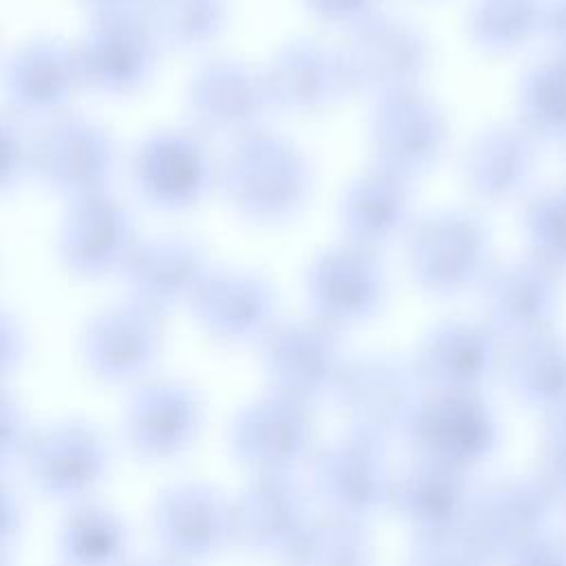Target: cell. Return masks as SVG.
<instances>
[{
    "instance_id": "21",
    "label": "cell",
    "mask_w": 566,
    "mask_h": 566,
    "mask_svg": "<svg viewBox=\"0 0 566 566\" xmlns=\"http://www.w3.org/2000/svg\"><path fill=\"white\" fill-rule=\"evenodd\" d=\"M155 528L168 559L201 564L232 539V504L206 482H181L161 493Z\"/></svg>"
},
{
    "instance_id": "22",
    "label": "cell",
    "mask_w": 566,
    "mask_h": 566,
    "mask_svg": "<svg viewBox=\"0 0 566 566\" xmlns=\"http://www.w3.org/2000/svg\"><path fill=\"white\" fill-rule=\"evenodd\" d=\"M24 455L33 484L57 500L88 495L108 467L104 438L82 420L55 422L38 431L29 438Z\"/></svg>"
},
{
    "instance_id": "16",
    "label": "cell",
    "mask_w": 566,
    "mask_h": 566,
    "mask_svg": "<svg viewBox=\"0 0 566 566\" xmlns=\"http://www.w3.org/2000/svg\"><path fill=\"white\" fill-rule=\"evenodd\" d=\"M186 111L197 133L234 139L261 128L272 106L261 71L234 57H212L192 73Z\"/></svg>"
},
{
    "instance_id": "33",
    "label": "cell",
    "mask_w": 566,
    "mask_h": 566,
    "mask_svg": "<svg viewBox=\"0 0 566 566\" xmlns=\"http://www.w3.org/2000/svg\"><path fill=\"white\" fill-rule=\"evenodd\" d=\"M126 546V524L106 506L77 504L62 522L60 553L66 566H122Z\"/></svg>"
},
{
    "instance_id": "10",
    "label": "cell",
    "mask_w": 566,
    "mask_h": 566,
    "mask_svg": "<svg viewBox=\"0 0 566 566\" xmlns=\"http://www.w3.org/2000/svg\"><path fill=\"white\" fill-rule=\"evenodd\" d=\"M447 139L449 124L442 108L420 88L376 99L369 122L374 168L411 184L440 161Z\"/></svg>"
},
{
    "instance_id": "17",
    "label": "cell",
    "mask_w": 566,
    "mask_h": 566,
    "mask_svg": "<svg viewBox=\"0 0 566 566\" xmlns=\"http://www.w3.org/2000/svg\"><path fill=\"white\" fill-rule=\"evenodd\" d=\"M212 265L203 243L184 234L139 237L122 279L128 298L157 316L188 305Z\"/></svg>"
},
{
    "instance_id": "26",
    "label": "cell",
    "mask_w": 566,
    "mask_h": 566,
    "mask_svg": "<svg viewBox=\"0 0 566 566\" xmlns=\"http://www.w3.org/2000/svg\"><path fill=\"white\" fill-rule=\"evenodd\" d=\"M484 307L497 338L517 340L551 329L559 312V276L533 259L509 261L489 270Z\"/></svg>"
},
{
    "instance_id": "48",
    "label": "cell",
    "mask_w": 566,
    "mask_h": 566,
    "mask_svg": "<svg viewBox=\"0 0 566 566\" xmlns=\"http://www.w3.org/2000/svg\"><path fill=\"white\" fill-rule=\"evenodd\" d=\"M126 566H179L172 559H139L135 564H126Z\"/></svg>"
},
{
    "instance_id": "32",
    "label": "cell",
    "mask_w": 566,
    "mask_h": 566,
    "mask_svg": "<svg viewBox=\"0 0 566 566\" xmlns=\"http://www.w3.org/2000/svg\"><path fill=\"white\" fill-rule=\"evenodd\" d=\"M279 562L283 566H374V546L363 522L338 515L310 517Z\"/></svg>"
},
{
    "instance_id": "29",
    "label": "cell",
    "mask_w": 566,
    "mask_h": 566,
    "mask_svg": "<svg viewBox=\"0 0 566 566\" xmlns=\"http://www.w3.org/2000/svg\"><path fill=\"white\" fill-rule=\"evenodd\" d=\"M411 221V184L371 168L347 184L338 203V223L347 243L378 252Z\"/></svg>"
},
{
    "instance_id": "15",
    "label": "cell",
    "mask_w": 566,
    "mask_h": 566,
    "mask_svg": "<svg viewBox=\"0 0 566 566\" xmlns=\"http://www.w3.org/2000/svg\"><path fill=\"white\" fill-rule=\"evenodd\" d=\"M314 489L332 515L365 522L389 504L385 442L349 431L314 455Z\"/></svg>"
},
{
    "instance_id": "49",
    "label": "cell",
    "mask_w": 566,
    "mask_h": 566,
    "mask_svg": "<svg viewBox=\"0 0 566 566\" xmlns=\"http://www.w3.org/2000/svg\"><path fill=\"white\" fill-rule=\"evenodd\" d=\"M0 566H9V557H7V553H0Z\"/></svg>"
},
{
    "instance_id": "25",
    "label": "cell",
    "mask_w": 566,
    "mask_h": 566,
    "mask_svg": "<svg viewBox=\"0 0 566 566\" xmlns=\"http://www.w3.org/2000/svg\"><path fill=\"white\" fill-rule=\"evenodd\" d=\"M500 358L497 334L486 323L449 318L422 338L413 369L422 389L480 391Z\"/></svg>"
},
{
    "instance_id": "6",
    "label": "cell",
    "mask_w": 566,
    "mask_h": 566,
    "mask_svg": "<svg viewBox=\"0 0 566 566\" xmlns=\"http://www.w3.org/2000/svg\"><path fill=\"white\" fill-rule=\"evenodd\" d=\"M130 179L148 208L184 212L199 206L217 186V164L201 133L166 126L137 142Z\"/></svg>"
},
{
    "instance_id": "27",
    "label": "cell",
    "mask_w": 566,
    "mask_h": 566,
    "mask_svg": "<svg viewBox=\"0 0 566 566\" xmlns=\"http://www.w3.org/2000/svg\"><path fill=\"white\" fill-rule=\"evenodd\" d=\"M307 520L305 491L292 473H256L232 504V539L279 559Z\"/></svg>"
},
{
    "instance_id": "35",
    "label": "cell",
    "mask_w": 566,
    "mask_h": 566,
    "mask_svg": "<svg viewBox=\"0 0 566 566\" xmlns=\"http://www.w3.org/2000/svg\"><path fill=\"white\" fill-rule=\"evenodd\" d=\"M544 13L546 0H475L467 18V33L484 53H511L542 33Z\"/></svg>"
},
{
    "instance_id": "41",
    "label": "cell",
    "mask_w": 566,
    "mask_h": 566,
    "mask_svg": "<svg viewBox=\"0 0 566 566\" xmlns=\"http://www.w3.org/2000/svg\"><path fill=\"white\" fill-rule=\"evenodd\" d=\"M29 427L18 402L0 385V473L27 451Z\"/></svg>"
},
{
    "instance_id": "42",
    "label": "cell",
    "mask_w": 566,
    "mask_h": 566,
    "mask_svg": "<svg viewBox=\"0 0 566 566\" xmlns=\"http://www.w3.org/2000/svg\"><path fill=\"white\" fill-rule=\"evenodd\" d=\"M305 7L332 27H356L378 13L380 0H303Z\"/></svg>"
},
{
    "instance_id": "40",
    "label": "cell",
    "mask_w": 566,
    "mask_h": 566,
    "mask_svg": "<svg viewBox=\"0 0 566 566\" xmlns=\"http://www.w3.org/2000/svg\"><path fill=\"white\" fill-rule=\"evenodd\" d=\"M542 478L557 495H566V409L546 416L542 436Z\"/></svg>"
},
{
    "instance_id": "38",
    "label": "cell",
    "mask_w": 566,
    "mask_h": 566,
    "mask_svg": "<svg viewBox=\"0 0 566 566\" xmlns=\"http://www.w3.org/2000/svg\"><path fill=\"white\" fill-rule=\"evenodd\" d=\"M493 559L464 522L418 533L407 566H491Z\"/></svg>"
},
{
    "instance_id": "19",
    "label": "cell",
    "mask_w": 566,
    "mask_h": 566,
    "mask_svg": "<svg viewBox=\"0 0 566 566\" xmlns=\"http://www.w3.org/2000/svg\"><path fill=\"white\" fill-rule=\"evenodd\" d=\"M230 447L254 473H292L312 447L307 405L276 391L256 398L237 413Z\"/></svg>"
},
{
    "instance_id": "30",
    "label": "cell",
    "mask_w": 566,
    "mask_h": 566,
    "mask_svg": "<svg viewBox=\"0 0 566 566\" xmlns=\"http://www.w3.org/2000/svg\"><path fill=\"white\" fill-rule=\"evenodd\" d=\"M471 495L464 471L416 458L391 478L387 506L418 533H427L464 522Z\"/></svg>"
},
{
    "instance_id": "13",
    "label": "cell",
    "mask_w": 566,
    "mask_h": 566,
    "mask_svg": "<svg viewBox=\"0 0 566 566\" xmlns=\"http://www.w3.org/2000/svg\"><path fill=\"white\" fill-rule=\"evenodd\" d=\"M261 360L272 391L303 405L332 396L345 363L336 329L314 316L274 323L261 338Z\"/></svg>"
},
{
    "instance_id": "12",
    "label": "cell",
    "mask_w": 566,
    "mask_h": 566,
    "mask_svg": "<svg viewBox=\"0 0 566 566\" xmlns=\"http://www.w3.org/2000/svg\"><path fill=\"white\" fill-rule=\"evenodd\" d=\"M305 292L312 316L340 329L378 316L387 296V276L378 252L343 241L312 259Z\"/></svg>"
},
{
    "instance_id": "3",
    "label": "cell",
    "mask_w": 566,
    "mask_h": 566,
    "mask_svg": "<svg viewBox=\"0 0 566 566\" xmlns=\"http://www.w3.org/2000/svg\"><path fill=\"white\" fill-rule=\"evenodd\" d=\"M117 164L113 133L80 113L46 119L31 139V175L66 203L113 190Z\"/></svg>"
},
{
    "instance_id": "37",
    "label": "cell",
    "mask_w": 566,
    "mask_h": 566,
    "mask_svg": "<svg viewBox=\"0 0 566 566\" xmlns=\"http://www.w3.org/2000/svg\"><path fill=\"white\" fill-rule=\"evenodd\" d=\"M522 234L528 259L555 276L566 274V186L546 188L526 201Z\"/></svg>"
},
{
    "instance_id": "9",
    "label": "cell",
    "mask_w": 566,
    "mask_h": 566,
    "mask_svg": "<svg viewBox=\"0 0 566 566\" xmlns=\"http://www.w3.org/2000/svg\"><path fill=\"white\" fill-rule=\"evenodd\" d=\"M557 493L542 475L502 478L471 495L464 524L493 562L509 557L551 533Z\"/></svg>"
},
{
    "instance_id": "23",
    "label": "cell",
    "mask_w": 566,
    "mask_h": 566,
    "mask_svg": "<svg viewBox=\"0 0 566 566\" xmlns=\"http://www.w3.org/2000/svg\"><path fill=\"white\" fill-rule=\"evenodd\" d=\"M261 73L270 106L292 115H318L349 95L338 51L316 38L281 44Z\"/></svg>"
},
{
    "instance_id": "50",
    "label": "cell",
    "mask_w": 566,
    "mask_h": 566,
    "mask_svg": "<svg viewBox=\"0 0 566 566\" xmlns=\"http://www.w3.org/2000/svg\"><path fill=\"white\" fill-rule=\"evenodd\" d=\"M564 409H566V405H564Z\"/></svg>"
},
{
    "instance_id": "43",
    "label": "cell",
    "mask_w": 566,
    "mask_h": 566,
    "mask_svg": "<svg viewBox=\"0 0 566 566\" xmlns=\"http://www.w3.org/2000/svg\"><path fill=\"white\" fill-rule=\"evenodd\" d=\"M24 332L15 314L0 305V385L15 371L24 354Z\"/></svg>"
},
{
    "instance_id": "1",
    "label": "cell",
    "mask_w": 566,
    "mask_h": 566,
    "mask_svg": "<svg viewBox=\"0 0 566 566\" xmlns=\"http://www.w3.org/2000/svg\"><path fill=\"white\" fill-rule=\"evenodd\" d=\"M314 172L307 155L287 137L254 128L234 137L217 164V188L245 221L276 226L310 201Z\"/></svg>"
},
{
    "instance_id": "11",
    "label": "cell",
    "mask_w": 566,
    "mask_h": 566,
    "mask_svg": "<svg viewBox=\"0 0 566 566\" xmlns=\"http://www.w3.org/2000/svg\"><path fill=\"white\" fill-rule=\"evenodd\" d=\"M137 241L139 232L130 208L113 190H106L66 203L55 250L69 274L99 281L122 274Z\"/></svg>"
},
{
    "instance_id": "5",
    "label": "cell",
    "mask_w": 566,
    "mask_h": 566,
    "mask_svg": "<svg viewBox=\"0 0 566 566\" xmlns=\"http://www.w3.org/2000/svg\"><path fill=\"white\" fill-rule=\"evenodd\" d=\"M338 57L349 93H363L376 102L418 91L429 69L431 46L416 24L374 13L349 29Z\"/></svg>"
},
{
    "instance_id": "36",
    "label": "cell",
    "mask_w": 566,
    "mask_h": 566,
    "mask_svg": "<svg viewBox=\"0 0 566 566\" xmlns=\"http://www.w3.org/2000/svg\"><path fill=\"white\" fill-rule=\"evenodd\" d=\"M146 18L161 44L170 51H201L228 27V0H150Z\"/></svg>"
},
{
    "instance_id": "47",
    "label": "cell",
    "mask_w": 566,
    "mask_h": 566,
    "mask_svg": "<svg viewBox=\"0 0 566 566\" xmlns=\"http://www.w3.org/2000/svg\"><path fill=\"white\" fill-rule=\"evenodd\" d=\"M150 0H77V4L88 13L95 15H113V13H144Z\"/></svg>"
},
{
    "instance_id": "45",
    "label": "cell",
    "mask_w": 566,
    "mask_h": 566,
    "mask_svg": "<svg viewBox=\"0 0 566 566\" xmlns=\"http://www.w3.org/2000/svg\"><path fill=\"white\" fill-rule=\"evenodd\" d=\"M18 531H20V504L11 486L0 475V553L9 555V548L13 546Z\"/></svg>"
},
{
    "instance_id": "2",
    "label": "cell",
    "mask_w": 566,
    "mask_h": 566,
    "mask_svg": "<svg viewBox=\"0 0 566 566\" xmlns=\"http://www.w3.org/2000/svg\"><path fill=\"white\" fill-rule=\"evenodd\" d=\"M413 283L431 296H455L491 270V230L467 208H442L413 223L407 239Z\"/></svg>"
},
{
    "instance_id": "31",
    "label": "cell",
    "mask_w": 566,
    "mask_h": 566,
    "mask_svg": "<svg viewBox=\"0 0 566 566\" xmlns=\"http://www.w3.org/2000/svg\"><path fill=\"white\" fill-rule=\"evenodd\" d=\"M511 391L546 416L566 405V336L551 329L511 340L504 356Z\"/></svg>"
},
{
    "instance_id": "24",
    "label": "cell",
    "mask_w": 566,
    "mask_h": 566,
    "mask_svg": "<svg viewBox=\"0 0 566 566\" xmlns=\"http://www.w3.org/2000/svg\"><path fill=\"white\" fill-rule=\"evenodd\" d=\"M197 391L179 380L142 385L124 413V438L142 460L159 462L184 453L201 427Z\"/></svg>"
},
{
    "instance_id": "44",
    "label": "cell",
    "mask_w": 566,
    "mask_h": 566,
    "mask_svg": "<svg viewBox=\"0 0 566 566\" xmlns=\"http://www.w3.org/2000/svg\"><path fill=\"white\" fill-rule=\"evenodd\" d=\"M502 566H566V542L546 533L509 557Z\"/></svg>"
},
{
    "instance_id": "46",
    "label": "cell",
    "mask_w": 566,
    "mask_h": 566,
    "mask_svg": "<svg viewBox=\"0 0 566 566\" xmlns=\"http://www.w3.org/2000/svg\"><path fill=\"white\" fill-rule=\"evenodd\" d=\"M542 33L555 46V53L566 57V0H546Z\"/></svg>"
},
{
    "instance_id": "8",
    "label": "cell",
    "mask_w": 566,
    "mask_h": 566,
    "mask_svg": "<svg viewBox=\"0 0 566 566\" xmlns=\"http://www.w3.org/2000/svg\"><path fill=\"white\" fill-rule=\"evenodd\" d=\"M420 394L413 363L378 352L345 360L332 398L349 431L387 442L402 433Z\"/></svg>"
},
{
    "instance_id": "34",
    "label": "cell",
    "mask_w": 566,
    "mask_h": 566,
    "mask_svg": "<svg viewBox=\"0 0 566 566\" xmlns=\"http://www.w3.org/2000/svg\"><path fill=\"white\" fill-rule=\"evenodd\" d=\"M517 124L537 142H566V57L553 55L524 71Z\"/></svg>"
},
{
    "instance_id": "18",
    "label": "cell",
    "mask_w": 566,
    "mask_h": 566,
    "mask_svg": "<svg viewBox=\"0 0 566 566\" xmlns=\"http://www.w3.org/2000/svg\"><path fill=\"white\" fill-rule=\"evenodd\" d=\"M161 345V316L130 298L95 312L80 338L84 365L106 382L142 378L157 363Z\"/></svg>"
},
{
    "instance_id": "14",
    "label": "cell",
    "mask_w": 566,
    "mask_h": 566,
    "mask_svg": "<svg viewBox=\"0 0 566 566\" xmlns=\"http://www.w3.org/2000/svg\"><path fill=\"white\" fill-rule=\"evenodd\" d=\"M84 88L75 44L57 35H38L15 46L2 64L4 111L15 117L51 119L69 111Z\"/></svg>"
},
{
    "instance_id": "4",
    "label": "cell",
    "mask_w": 566,
    "mask_h": 566,
    "mask_svg": "<svg viewBox=\"0 0 566 566\" xmlns=\"http://www.w3.org/2000/svg\"><path fill=\"white\" fill-rule=\"evenodd\" d=\"M400 436L416 458L467 473L493 455L500 427L480 391L422 389Z\"/></svg>"
},
{
    "instance_id": "20",
    "label": "cell",
    "mask_w": 566,
    "mask_h": 566,
    "mask_svg": "<svg viewBox=\"0 0 566 566\" xmlns=\"http://www.w3.org/2000/svg\"><path fill=\"white\" fill-rule=\"evenodd\" d=\"M199 327L223 345L261 340L274 325L276 292L248 270H210L188 303Z\"/></svg>"
},
{
    "instance_id": "7",
    "label": "cell",
    "mask_w": 566,
    "mask_h": 566,
    "mask_svg": "<svg viewBox=\"0 0 566 566\" xmlns=\"http://www.w3.org/2000/svg\"><path fill=\"white\" fill-rule=\"evenodd\" d=\"M88 20L84 35L75 42L82 86L106 97H130L144 91L164 53L146 13Z\"/></svg>"
},
{
    "instance_id": "28",
    "label": "cell",
    "mask_w": 566,
    "mask_h": 566,
    "mask_svg": "<svg viewBox=\"0 0 566 566\" xmlns=\"http://www.w3.org/2000/svg\"><path fill=\"white\" fill-rule=\"evenodd\" d=\"M537 168V139L517 122L484 128L464 150L462 179L469 192L484 203L517 199Z\"/></svg>"
},
{
    "instance_id": "39",
    "label": "cell",
    "mask_w": 566,
    "mask_h": 566,
    "mask_svg": "<svg viewBox=\"0 0 566 566\" xmlns=\"http://www.w3.org/2000/svg\"><path fill=\"white\" fill-rule=\"evenodd\" d=\"M31 175V139L9 111H0V197L13 192Z\"/></svg>"
}]
</instances>
